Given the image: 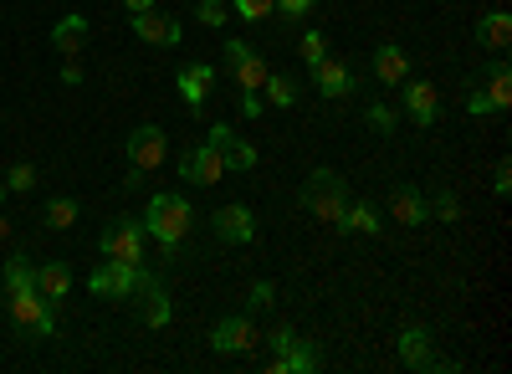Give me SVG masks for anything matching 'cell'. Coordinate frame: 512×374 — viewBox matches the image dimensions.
I'll use <instances>...</instances> for the list:
<instances>
[{
	"label": "cell",
	"instance_id": "cell-43",
	"mask_svg": "<svg viewBox=\"0 0 512 374\" xmlns=\"http://www.w3.org/2000/svg\"><path fill=\"white\" fill-rule=\"evenodd\" d=\"M0 200H6V185H0Z\"/></svg>",
	"mask_w": 512,
	"mask_h": 374
},
{
	"label": "cell",
	"instance_id": "cell-3",
	"mask_svg": "<svg viewBox=\"0 0 512 374\" xmlns=\"http://www.w3.org/2000/svg\"><path fill=\"white\" fill-rule=\"evenodd\" d=\"M303 205L323 221V226H338V216H344V205H349V185L338 170H313L308 185H303Z\"/></svg>",
	"mask_w": 512,
	"mask_h": 374
},
{
	"label": "cell",
	"instance_id": "cell-8",
	"mask_svg": "<svg viewBox=\"0 0 512 374\" xmlns=\"http://www.w3.org/2000/svg\"><path fill=\"white\" fill-rule=\"evenodd\" d=\"M226 62H231V77H236V88H241V93H262V82H267L272 67L256 57L246 41H236V36L226 41Z\"/></svg>",
	"mask_w": 512,
	"mask_h": 374
},
{
	"label": "cell",
	"instance_id": "cell-16",
	"mask_svg": "<svg viewBox=\"0 0 512 374\" xmlns=\"http://www.w3.org/2000/svg\"><path fill=\"white\" fill-rule=\"evenodd\" d=\"M308 67H313V82H318V93H323V98H349V93H354V77H349L344 62L318 57V62H308Z\"/></svg>",
	"mask_w": 512,
	"mask_h": 374
},
{
	"label": "cell",
	"instance_id": "cell-18",
	"mask_svg": "<svg viewBox=\"0 0 512 374\" xmlns=\"http://www.w3.org/2000/svg\"><path fill=\"white\" fill-rule=\"evenodd\" d=\"M67 287H72V272H67V262H41V267H36V293L47 298L52 308L67 298Z\"/></svg>",
	"mask_w": 512,
	"mask_h": 374
},
{
	"label": "cell",
	"instance_id": "cell-37",
	"mask_svg": "<svg viewBox=\"0 0 512 374\" xmlns=\"http://www.w3.org/2000/svg\"><path fill=\"white\" fill-rule=\"evenodd\" d=\"M492 190H497V195H507V190H512V164H507V159L492 170Z\"/></svg>",
	"mask_w": 512,
	"mask_h": 374
},
{
	"label": "cell",
	"instance_id": "cell-1",
	"mask_svg": "<svg viewBox=\"0 0 512 374\" xmlns=\"http://www.w3.org/2000/svg\"><path fill=\"white\" fill-rule=\"evenodd\" d=\"M190 221H195V211H190V200H185L180 190H159V195L149 200V211H144V231L164 246V252H180Z\"/></svg>",
	"mask_w": 512,
	"mask_h": 374
},
{
	"label": "cell",
	"instance_id": "cell-9",
	"mask_svg": "<svg viewBox=\"0 0 512 374\" xmlns=\"http://www.w3.org/2000/svg\"><path fill=\"white\" fill-rule=\"evenodd\" d=\"M210 349L216 354H251L256 349V323L251 318H221L216 328H210Z\"/></svg>",
	"mask_w": 512,
	"mask_h": 374
},
{
	"label": "cell",
	"instance_id": "cell-32",
	"mask_svg": "<svg viewBox=\"0 0 512 374\" xmlns=\"http://www.w3.org/2000/svg\"><path fill=\"white\" fill-rule=\"evenodd\" d=\"M297 52H303V62H318V57H328V41H323V31H308V36H303V47H297Z\"/></svg>",
	"mask_w": 512,
	"mask_h": 374
},
{
	"label": "cell",
	"instance_id": "cell-12",
	"mask_svg": "<svg viewBox=\"0 0 512 374\" xmlns=\"http://www.w3.org/2000/svg\"><path fill=\"white\" fill-rule=\"evenodd\" d=\"M400 359H405L410 369H441V359H436V344H431V334H425L420 323L400 328Z\"/></svg>",
	"mask_w": 512,
	"mask_h": 374
},
{
	"label": "cell",
	"instance_id": "cell-21",
	"mask_svg": "<svg viewBox=\"0 0 512 374\" xmlns=\"http://www.w3.org/2000/svg\"><path fill=\"white\" fill-rule=\"evenodd\" d=\"M477 41H482V47H492V52H507V41H512V16H507V11H487V16L477 21Z\"/></svg>",
	"mask_w": 512,
	"mask_h": 374
},
{
	"label": "cell",
	"instance_id": "cell-15",
	"mask_svg": "<svg viewBox=\"0 0 512 374\" xmlns=\"http://www.w3.org/2000/svg\"><path fill=\"white\" fill-rule=\"evenodd\" d=\"M210 88H216V72H210L205 62H195V67H185V72H180V98H185V108H190V113H205Z\"/></svg>",
	"mask_w": 512,
	"mask_h": 374
},
{
	"label": "cell",
	"instance_id": "cell-20",
	"mask_svg": "<svg viewBox=\"0 0 512 374\" xmlns=\"http://www.w3.org/2000/svg\"><path fill=\"white\" fill-rule=\"evenodd\" d=\"M139 293H144V323H149V328H164L169 318H175V308H169V293H164L159 277H144Z\"/></svg>",
	"mask_w": 512,
	"mask_h": 374
},
{
	"label": "cell",
	"instance_id": "cell-30",
	"mask_svg": "<svg viewBox=\"0 0 512 374\" xmlns=\"http://www.w3.org/2000/svg\"><path fill=\"white\" fill-rule=\"evenodd\" d=\"M369 129H374V134H390V129H395V108L369 103Z\"/></svg>",
	"mask_w": 512,
	"mask_h": 374
},
{
	"label": "cell",
	"instance_id": "cell-36",
	"mask_svg": "<svg viewBox=\"0 0 512 374\" xmlns=\"http://www.w3.org/2000/svg\"><path fill=\"white\" fill-rule=\"evenodd\" d=\"M272 298H277L272 282H256V287H251V308H272Z\"/></svg>",
	"mask_w": 512,
	"mask_h": 374
},
{
	"label": "cell",
	"instance_id": "cell-7",
	"mask_svg": "<svg viewBox=\"0 0 512 374\" xmlns=\"http://www.w3.org/2000/svg\"><path fill=\"white\" fill-rule=\"evenodd\" d=\"M128 164H134L139 175H154L159 164H164V154H169V139H164V129H154V123H144V129H134L128 134Z\"/></svg>",
	"mask_w": 512,
	"mask_h": 374
},
{
	"label": "cell",
	"instance_id": "cell-27",
	"mask_svg": "<svg viewBox=\"0 0 512 374\" xmlns=\"http://www.w3.org/2000/svg\"><path fill=\"white\" fill-rule=\"evenodd\" d=\"M47 226H52V231H72V226H77V200H67V195L47 200Z\"/></svg>",
	"mask_w": 512,
	"mask_h": 374
},
{
	"label": "cell",
	"instance_id": "cell-19",
	"mask_svg": "<svg viewBox=\"0 0 512 374\" xmlns=\"http://www.w3.org/2000/svg\"><path fill=\"white\" fill-rule=\"evenodd\" d=\"M52 47L62 57H77L82 47H88V16H62L57 31H52Z\"/></svg>",
	"mask_w": 512,
	"mask_h": 374
},
{
	"label": "cell",
	"instance_id": "cell-13",
	"mask_svg": "<svg viewBox=\"0 0 512 374\" xmlns=\"http://www.w3.org/2000/svg\"><path fill=\"white\" fill-rule=\"evenodd\" d=\"M318 364H323L318 344H308V339H297V334H292V344H287V349H277L272 374H313Z\"/></svg>",
	"mask_w": 512,
	"mask_h": 374
},
{
	"label": "cell",
	"instance_id": "cell-5",
	"mask_svg": "<svg viewBox=\"0 0 512 374\" xmlns=\"http://www.w3.org/2000/svg\"><path fill=\"white\" fill-rule=\"evenodd\" d=\"M144 267H128V262H103V267H93V277H88V287H93V298H128V293H139L144 287Z\"/></svg>",
	"mask_w": 512,
	"mask_h": 374
},
{
	"label": "cell",
	"instance_id": "cell-4",
	"mask_svg": "<svg viewBox=\"0 0 512 374\" xmlns=\"http://www.w3.org/2000/svg\"><path fill=\"white\" fill-rule=\"evenodd\" d=\"M11 298V323L26 328V334L36 339H52L57 334V318H52V303L36 293V287H26V293H6Z\"/></svg>",
	"mask_w": 512,
	"mask_h": 374
},
{
	"label": "cell",
	"instance_id": "cell-35",
	"mask_svg": "<svg viewBox=\"0 0 512 374\" xmlns=\"http://www.w3.org/2000/svg\"><path fill=\"white\" fill-rule=\"evenodd\" d=\"M436 216H441V221H456V216H461V200H456L451 190H441V195H436Z\"/></svg>",
	"mask_w": 512,
	"mask_h": 374
},
{
	"label": "cell",
	"instance_id": "cell-25",
	"mask_svg": "<svg viewBox=\"0 0 512 374\" xmlns=\"http://www.w3.org/2000/svg\"><path fill=\"white\" fill-rule=\"evenodd\" d=\"M262 103H277V108H292L297 103V82L292 77H282V72H267V82H262Z\"/></svg>",
	"mask_w": 512,
	"mask_h": 374
},
{
	"label": "cell",
	"instance_id": "cell-17",
	"mask_svg": "<svg viewBox=\"0 0 512 374\" xmlns=\"http://www.w3.org/2000/svg\"><path fill=\"white\" fill-rule=\"evenodd\" d=\"M405 113L420 123V129H431L436 113H441V103H436V88H431V82H410V88H405Z\"/></svg>",
	"mask_w": 512,
	"mask_h": 374
},
{
	"label": "cell",
	"instance_id": "cell-24",
	"mask_svg": "<svg viewBox=\"0 0 512 374\" xmlns=\"http://www.w3.org/2000/svg\"><path fill=\"white\" fill-rule=\"evenodd\" d=\"M390 211H395V221H400V226H420V221H425V200H420L410 185H395Z\"/></svg>",
	"mask_w": 512,
	"mask_h": 374
},
{
	"label": "cell",
	"instance_id": "cell-10",
	"mask_svg": "<svg viewBox=\"0 0 512 374\" xmlns=\"http://www.w3.org/2000/svg\"><path fill=\"white\" fill-rule=\"evenodd\" d=\"M210 144L221 149L226 170H256V144H246L231 123H216V129H210Z\"/></svg>",
	"mask_w": 512,
	"mask_h": 374
},
{
	"label": "cell",
	"instance_id": "cell-40",
	"mask_svg": "<svg viewBox=\"0 0 512 374\" xmlns=\"http://www.w3.org/2000/svg\"><path fill=\"white\" fill-rule=\"evenodd\" d=\"M62 82H67V88H77V82H82V67H77V57H67V67H62Z\"/></svg>",
	"mask_w": 512,
	"mask_h": 374
},
{
	"label": "cell",
	"instance_id": "cell-14",
	"mask_svg": "<svg viewBox=\"0 0 512 374\" xmlns=\"http://www.w3.org/2000/svg\"><path fill=\"white\" fill-rule=\"evenodd\" d=\"M216 236L231 241V246H246V241H256V216L246 211V205H221L216 211Z\"/></svg>",
	"mask_w": 512,
	"mask_h": 374
},
{
	"label": "cell",
	"instance_id": "cell-34",
	"mask_svg": "<svg viewBox=\"0 0 512 374\" xmlns=\"http://www.w3.org/2000/svg\"><path fill=\"white\" fill-rule=\"evenodd\" d=\"M31 185H36V170H31V164H11L6 190H31Z\"/></svg>",
	"mask_w": 512,
	"mask_h": 374
},
{
	"label": "cell",
	"instance_id": "cell-2",
	"mask_svg": "<svg viewBox=\"0 0 512 374\" xmlns=\"http://www.w3.org/2000/svg\"><path fill=\"white\" fill-rule=\"evenodd\" d=\"M98 252L108 257V262H128V267H144V257H149V231H144V221H134V216H118L103 236H98Z\"/></svg>",
	"mask_w": 512,
	"mask_h": 374
},
{
	"label": "cell",
	"instance_id": "cell-41",
	"mask_svg": "<svg viewBox=\"0 0 512 374\" xmlns=\"http://www.w3.org/2000/svg\"><path fill=\"white\" fill-rule=\"evenodd\" d=\"M123 11H128V16H139V11H154V0H123Z\"/></svg>",
	"mask_w": 512,
	"mask_h": 374
},
{
	"label": "cell",
	"instance_id": "cell-33",
	"mask_svg": "<svg viewBox=\"0 0 512 374\" xmlns=\"http://www.w3.org/2000/svg\"><path fill=\"white\" fill-rule=\"evenodd\" d=\"M466 113H472V118H492L497 108H492V98L482 88H472V93H466Z\"/></svg>",
	"mask_w": 512,
	"mask_h": 374
},
{
	"label": "cell",
	"instance_id": "cell-28",
	"mask_svg": "<svg viewBox=\"0 0 512 374\" xmlns=\"http://www.w3.org/2000/svg\"><path fill=\"white\" fill-rule=\"evenodd\" d=\"M482 93L492 98V108H497V113H502V108L512 103V77H507V67H502V62L492 67V82H487V88H482Z\"/></svg>",
	"mask_w": 512,
	"mask_h": 374
},
{
	"label": "cell",
	"instance_id": "cell-29",
	"mask_svg": "<svg viewBox=\"0 0 512 374\" xmlns=\"http://www.w3.org/2000/svg\"><path fill=\"white\" fill-rule=\"evenodd\" d=\"M231 6H236L241 21H267L277 11V0H231Z\"/></svg>",
	"mask_w": 512,
	"mask_h": 374
},
{
	"label": "cell",
	"instance_id": "cell-31",
	"mask_svg": "<svg viewBox=\"0 0 512 374\" xmlns=\"http://www.w3.org/2000/svg\"><path fill=\"white\" fill-rule=\"evenodd\" d=\"M226 16H231L226 0H200V21L205 26H226Z\"/></svg>",
	"mask_w": 512,
	"mask_h": 374
},
{
	"label": "cell",
	"instance_id": "cell-39",
	"mask_svg": "<svg viewBox=\"0 0 512 374\" xmlns=\"http://www.w3.org/2000/svg\"><path fill=\"white\" fill-rule=\"evenodd\" d=\"M318 6V0H277V11H287V16H308Z\"/></svg>",
	"mask_w": 512,
	"mask_h": 374
},
{
	"label": "cell",
	"instance_id": "cell-11",
	"mask_svg": "<svg viewBox=\"0 0 512 374\" xmlns=\"http://www.w3.org/2000/svg\"><path fill=\"white\" fill-rule=\"evenodd\" d=\"M134 36L149 41V47H180V21L175 16H159V11H139L134 16Z\"/></svg>",
	"mask_w": 512,
	"mask_h": 374
},
{
	"label": "cell",
	"instance_id": "cell-23",
	"mask_svg": "<svg viewBox=\"0 0 512 374\" xmlns=\"http://www.w3.org/2000/svg\"><path fill=\"white\" fill-rule=\"evenodd\" d=\"M338 231H364V236H374V231H379V211H374L369 200H349L344 216H338Z\"/></svg>",
	"mask_w": 512,
	"mask_h": 374
},
{
	"label": "cell",
	"instance_id": "cell-26",
	"mask_svg": "<svg viewBox=\"0 0 512 374\" xmlns=\"http://www.w3.org/2000/svg\"><path fill=\"white\" fill-rule=\"evenodd\" d=\"M26 287H36V267H31V257H11L6 262V293H26Z\"/></svg>",
	"mask_w": 512,
	"mask_h": 374
},
{
	"label": "cell",
	"instance_id": "cell-38",
	"mask_svg": "<svg viewBox=\"0 0 512 374\" xmlns=\"http://www.w3.org/2000/svg\"><path fill=\"white\" fill-rule=\"evenodd\" d=\"M241 113H246V118H262V113H267L262 93H241Z\"/></svg>",
	"mask_w": 512,
	"mask_h": 374
},
{
	"label": "cell",
	"instance_id": "cell-42",
	"mask_svg": "<svg viewBox=\"0 0 512 374\" xmlns=\"http://www.w3.org/2000/svg\"><path fill=\"white\" fill-rule=\"evenodd\" d=\"M6 236H11V221H6V216H0V241H6Z\"/></svg>",
	"mask_w": 512,
	"mask_h": 374
},
{
	"label": "cell",
	"instance_id": "cell-22",
	"mask_svg": "<svg viewBox=\"0 0 512 374\" xmlns=\"http://www.w3.org/2000/svg\"><path fill=\"white\" fill-rule=\"evenodd\" d=\"M374 77H379V82H390V88L410 77V57L395 47V41H390V47H379V52H374Z\"/></svg>",
	"mask_w": 512,
	"mask_h": 374
},
{
	"label": "cell",
	"instance_id": "cell-6",
	"mask_svg": "<svg viewBox=\"0 0 512 374\" xmlns=\"http://www.w3.org/2000/svg\"><path fill=\"white\" fill-rule=\"evenodd\" d=\"M221 175H226V159H221V149L216 144H190L185 154H180V180L185 185H221Z\"/></svg>",
	"mask_w": 512,
	"mask_h": 374
}]
</instances>
